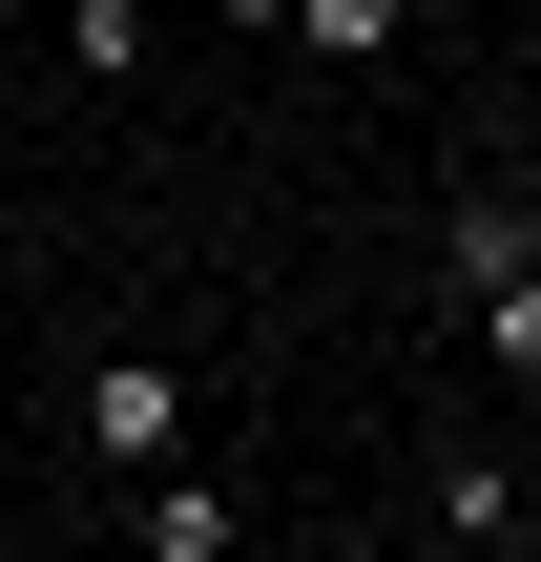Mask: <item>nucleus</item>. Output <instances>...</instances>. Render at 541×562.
<instances>
[{
  "instance_id": "obj_1",
  "label": "nucleus",
  "mask_w": 541,
  "mask_h": 562,
  "mask_svg": "<svg viewBox=\"0 0 541 562\" xmlns=\"http://www.w3.org/2000/svg\"><path fill=\"white\" fill-rule=\"evenodd\" d=\"M83 459H104V480L188 459V375H167V355H104V375H83Z\"/></svg>"
},
{
  "instance_id": "obj_2",
  "label": "nucleus",
  "mask_w": 541,
  "mask_h": 562,
  "mask_svg": "<svg viewBox=\"0 0 541 562\" xmlns=\"http://www.w3.org/2000/svg\"><path fill=\"white\" fill-rule=\"evenodd\" d=\"M125 542H146V562H229V542H250V501H229V480H188V459H146Z\"/></svg>"
},
{
  "instance_id": "obj_3",
  "label": "nucleus",
  "mask_w": 541,
  "mask_h": 562,
  "mask_svg": "<svg viewBox=\"0 0 541 562\" xmlns=\"http://www.w3.org/2000/svg\"><path fill=\"white\" fill-rule=\"evenodd\" d=\"M417 521H438V542H521L541 501H521V459H438V480H417Z\"/></svg>"
},
{
  "instance_id": "obj_4",
  "label": "nucleus",
  "mask_w": 541,
  "mask_h": 562,
  "mask_svg": "<svg viewBox=\"0 0 541 562\" xmlns=\"http://www.w3.org/2000/svg\"><path fill=\"white\" fill-rule=\"evenodd\" d=\"M521 250H541V188H459V229H438V271H459V292H500Z\"/></svg>"
},
{
  "instance_id": "obj_5",
  "label": "nucleus",
  "mask_w": 541,
  "mask_h": 562,
  "mask_svg": "<svg viewBox=\"0 0 541 562\" xmlns=\"http://www.w3.org/2000/svg\"><path fill=\"white\" fill-rule=\"evenodd\" d=\"M63 63L83 83H146V0H63Z\"/></svg>"
},
{
  "instance_id": "obj_6",
  "label": "nucleus",
  "mask_w": 541,
  "mask_h": 562,
  "mask_svg": "<svg viewBox=\"0 0 541 562\" xmlns=\"http://www.w3.org/2000/svg\"><path fill=\"white\" fill-rule=\"evenodd\" d=\"M396 21H417V0H292V42H313V63H396Z\"/></svg>"
},
{
  "instance_id": "obj_7",
  "label": "nucleus",
  "mask_w": 541,
  "mask_h": 562,
  "mask_svg": "<svg viewBox=\"0 0 541 562\" xmlns=\"http://www.w3.org/2000/svg\"><path fill=\"white\" fill-rule=\"evenodd\" d=\"M459 313H480V355H500V375H541V250L500 271V292H459Z\"/></svg>"
},
{
  "instance_id": "obj_8",
  "label": "nucleus",
  "mask_w": 541,
  "mask_h": 562,
  "mask_svg": "<svg viewBox=\"0 0 541 562\" xmlns=\"http://www.w3.org/2000/svg\"><path fill=\"white\" fill-rule=\"evenodd\" d=\"M208 21H271V42H292V0H208Z\"/></svg>"
},
{
  "instance_id": "obj_9",
  "label": "nucleus",
  "mask_w": 541,
  "mask_h": 562,
  "mask_svg": "<svg viewBox=\"0 0 541 562\" xmlns=\"http://www.w3.org/2000/svg\"><path fill=\"white\" fill-rule=\"evenodd\" d=\"M521 63H541V0H521Z\"/></svg>"
}]
</instances>
